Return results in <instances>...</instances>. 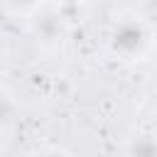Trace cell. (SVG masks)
Wrapping results in <instances>:
<instances>
[{"label":"cell","instance_id":"1","mask_svg":"<svg viewBox=\"0 0 157 157\" xmlns=\"http://www.w3.org/2000/svg\"><path fill=\"white\" fill-rule=\"evenodd\" d=\"M108 49L120 61H142L152 49V32L140 17H120L108 32Z\"/></svg>","mask_w":157,"mask_h":157},{"label":"cell","instance_id":"4","mask_svg":"<svg viewBox=\"0 0 157 157\" xmlns=\"http://www.w3.org/2000/svg\"><path fill=\"white\" fill-rule=\"evenodd\" d=\"M2 2V12L7 17H34L37 12L44 10L47 0H0Z\"/></svg>","mask_w":157,"mask_h":157},{"label":"cell","instance_id":"3","mask_svg":"<svg viewBox=\"0 0 157 157\" xmlns=\"http://www.w3.org/2000/svg\"><path fill=\"white\" fill-rule=\"evenodd\" d=\"M125 157H157V137L150 132H137L125 145Z\"/></svg>","mask_w":157,"mask_h":157},{"label":"cell","instance_id":"5","mask_svg":"<svg viewBox=\"0 0 157 157\" xmlns=\"http://www.w3.org/2000/svg\"><path fill=\"white\" fill-rule=\"evenodd\" d=\"M29 157H74L69 150L56 147V145H47V147H37L34 152H29Z\"/></svg>","mask_w":157,"mask_h":157},{"label":"cell","instance_id":"2","mask_svg":"<svg viewBox=\"0 0 157 157\" xmlns=\"http://www.w3.org/2000/svg\"><path fill=\"white\" fill-rule=\"evenodd\" d=\"M32 34L44 49H59L69 37V27H66L61 12L42 10L32 17Z\"/></svg>","mask_w":157,"mask_h":157},{"label":"cell","instance_id":"6","mask_svg":"<svg viewBox=\"0 0 157 157\" xmlns=\"http://www.w3.org/2000/svg\"><path fill=\"white\" fill-rule=\"evenodd\" d=\"M56 2H59L61 7H81L86 0H56Z\"/></svg>","mask_w":157,"mask_h":157}]
</instances>
